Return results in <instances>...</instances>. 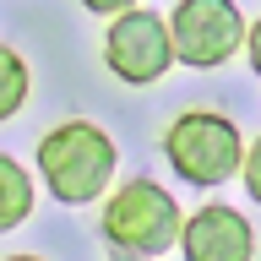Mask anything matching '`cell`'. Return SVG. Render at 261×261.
Instances as JSON below:
<instances>
[{"label": "cell", "instance_id": "cell-11", "mask_svg": "<svg viewBox=\"0 0 261 261\" xmlns=\"http://www.w3.org/2000/svg\"><path fill=\"white\" fill-rule=\"evenodd\" d=\"M245 44H250V49H245V60H250V71L261 76V22H256L250 33H245Z\"/></svg>", "mask_w": 261, "mask_h": 261}, {"label": "cell", "instance_id": "cell-12", "mask_svg": "<svg viewBox=\"0 0 261 261\" xmlns=\"http://www.w3.org/2000/svg\"><path fill=\"white\" fill-rule=\"evenodd\" d=\"M109 261H152V256H125V250H114Z\"/></svg>", "mask_w": 261, "mask_h": 261}, {"label": "cell", "instance_id": "cell-8", "mask_svg": "<svg viewBox=\"0 0 261 261\" xmlns=\"http://www.w3.org/2000/svg\"><path fill=\"white\" fill-rule=\"evenodd\" d=\"M28 87H33L28 60H22L11 44H0V120H11V114L28 103Z\"/></svg>", "mask_w": 261, "mask_h": 261}, {"label": "cell", "instance_id": "cell-4", "mask_svg": "<svg viewBox=\"0 0 261 261\" xmlns=\"http://www.w3.org/2000/svg\"><path fill=\"white\" fill-rule=\"evenodd\" d=\"M245 16L234 0H174L169 11V38H174V60L191 71H218L234 60L245 44Z\"/></svg>", "mask_w": 261, "mask_h": 261}, {"label": "cell", "instance_id": "cell-7", "mask_svg": "<svg viewBox=\"0 0 261 261\" xmlns=\"http://www.w3.org/2000/svg\"><path fill=\"white\" fill-rule=\"evenodd\" d=\"M33 218V179L16 158L0 152V234H11Z\"/></svg>", "mask_w": 261, "mask_h": 261}, {"label": "cell", "instance_id": "cell-10", "mask_svg": "<svg viewBox=\"0 0 261 261\" xmlns=\"http://www.w3.org/2000/svg\"><path fill=\"white\" fill-rule=\"evenodd\" d=\"M87 11H98V16H120V11H136V0H82Z\"/></svg>", "mask_w": 261, "mask_h": 261}, {"label": "cell", "instance_id": "cell-13", "mask_svg": "<svg viewBox=\"0 0 261 261\" xmlns=\"http://www.w3.org/2000/svg\"><path fill=\"white\" fill-rule=\"evenodd\" d=\"M6 261H44V256H6Z\"/></svg>", "mask_w": 261, "mask_h": 261}, {"label": "cell", "instance_id": "cell-9", "mask_svg": "<svg viewBox=\"0 0 261 261\" xmlns=\"http://www.w3.org/2000/svg\"><path fill=\"white\" fill-rule=\"evenodd\" d=\"M240 174H245V191H250V201L261 207V136L245 147V169H240Z\"/></svg>", "mask_w": 261, "mask_h": 261}, {"label": "cell", "instance_id": "cell-1", "mask_svg": "<svg viewBox=\"0 0 261 261\" xmlns=\"http://www.w3.org/2000/svg\"><path fill=\"white\" fill-rule=\"evenodd\" d=\"M114 163H120V152L103 136V125H93V120H65L38 142V179L65 207L98 201L114 179Z\"/></svg>", "mask_w": 261, "mask_h": 261}, {"label": "cell", "instance_id": "cell-6", "mask_svg": "<svg viewBox=\"0 0 261 261\" xmlns=\"http://www.w3.org/2000/svg\"><path fill=\"white\" fill-rule=\"evenodd\" d=\"M179 250H185V261H250L256 256V228L245 223V212L207 201L201 212L185 218Z\"/></svg>", "mask_w": 261, "mask_h": 261}, {"label": "cell", "instance_id": "cell-2", "mask_svg": "<svg viewBox=\"0 0 261 261\" xmlns=\"http://www.w3.org/2000/svg\"><path fill=\"white\" fill-rule=\"evenodd\" d=\"M163 158L174 163V174L185 185H223L245 169V136L234 130V120L212 109H185L174 125L163 130Z\"/></svg>", "mask_w": 261, "mask_h": 261}, {"label": "cell", "instance_id": "cell-5", "mask_svg": "<svg viewBox=\"0 0 261 261\" xmlns=\"http://www.w3.org/2000/svg\"><path fill=\"white\" fill-rule=\"evenodd\" d=\"M103 65L125 87H147L174 65V38H169V16L158 11H120L103 33Z\"/></svg>", "mask_w": 261, "mask_h": 261}, {"label": "cell", "instance_id": "cell-3", "mask_svg": "<svg viewBox=\"0 0 261 261\" xmlns=\"http://www.w3.org/2000/svg\"><path fill=\"white\" fill-rule=\"evenodd\" d=\"M185 212L158 179H125L103 201V240L125 256H163L179 240Z\"/></svg>", "mask_w": 261, "mask_h": 261}]
</instances>
